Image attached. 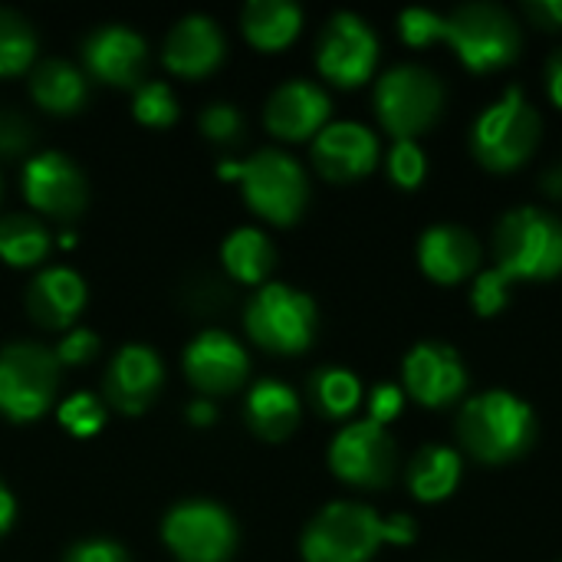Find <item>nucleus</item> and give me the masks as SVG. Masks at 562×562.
<instances>
[{"mask_svg": "<svg viewBox=\"0 0 562 562\" xmlns=\"http://www.w3.org/2000/svg\"><path fill=\"white\" fill-rule=\"evenodd\" d=\"M527 13L547 30H560L562 26V0H530Z\"/></svg>", "mask_w": 562, "mask_h": 562, "instance_id": "nucleus-42", "label": "nucleus"}, {"mask_svg": "<svg viewBox=\"0 0 562 562\" xmlns=\"http://www.w3.org/2000/svg\"><path fill=\"white\" fill-rule=\"evenodd\" d=\"M59 382V362L33 342L0 349V412L10 422H36L49 412Z\"/></svg>", "mask_w": 562, "mask_h": 562, "instance_id": "nucleus-9", "label": "nucleus"}, {"mask_svg": "<svg viewBox=\"0 0 562 562\" xmlns=\"http://www.w3.org/2000/svg\"><path fill=\"white\" fill-rule=\"evenodd\" d=\"M56 418H59V425H63L69 435H76V438H92V435H99L102 425H105V405H102L92 392H76V395H69V398L59 405Z\"/></svg>", "mask_w": 562, "mask_h": 562, "instance_id": "nucleus-31", "label": "nucleus"}, {"mask_svg": "<svg viewBox=\"0 0 562 562\" xmlns=\"http://www.w3.org/2000/svg\"><path fill=\"white\" fill-rule=\"evenodd\" d=\"M418 263L438 283H461L477 270L481 244L461 224H431L418 237Z\"/></svg>", "mask_w": 562, "mask_h": 562, "instance_id": "nucleus-21", "label": "nucleus"}, {"mask_svg": "<svg viewBox=\"0 0 562 562\" xmlns=\"http://www.w3.org/2000/svg\"><path fill=\"white\" fill-rule=\"evenodd\" d=\"M402 375H405V392L431 408L458 402L468 389L464 359L458 356L454 346L435 339H425L415 349H408L402 362Z\"/></svg>", "mask_w": 562, "mask_h": 562, "instance_id": "nucleus-13", "label": "nucleus"}, {"mask_svg": "<svg viewBox=\"0 0 562 562\" xmlns=\"http://www.w3.org/2000/svg\"><path fill=\"white\" fill-rule=\"evenodd\" d=\"M382 533L389 543H412L418 537V527L408 514H395V517H382Z\"/></svg>", "mask_w": 562, "mask_h": 562, "instance_id": "nucleus-41", "label": "nucleus"}, {"mask_svg": "<svg viewBox=\"0 0 562 562\" xmlns=\"http://www.w3.org/2000/svg\"><path fill=\"white\" fill-rule=\"evenodd\" d=\"M497 270L514 280H550L562 273V221L533 204L510 207L494 231Z\"/></svg>", "mask_w": 562, "mask_h": 562, "instance_id": "nucleus-2", "label": "nucleus"}, {"mask_svg": "<svg viewBox=\"0 0 562 562\" xmlns=\"http://www.w3.org/2000/svg\"><path fill=\"white\" fill-rule=\"evenodd\" d=\"M221 260H224L227 273L237 277L240 283H263V277L277 263V250L263 231L237 227L234 234H227V240L221 247Z\"/></svg>", "mask_w": 562, "mask_h": 562, "instance_id": "nucleus-27", "label": "nucleus"}, {"mask_svg": "<svg viewBox=\"0 0 562 562\" xmlns=\"http://www.w3.org/2000/svg\"><path fill=\"white\" fill-rule=\"evenodd\" d=\"M389 175L398 188H418L428 175V158L415 138H395L389 151Z\"/></svg>", "mask_w": 562, "mask_h": 562, "instance_id": "nucleus-33", "label": "nucleus"}, {"mask_svg": "<svg viewBox=\"0 0 562 562\" xmlns=\"http://www.w3.org/2000/svg\"><path fill=\"white\" fill-rule=\"evenodd\" d=\"M13 517H16V504H13V497H10V491L0 484V537L10 530V524H13Z\"/></svg>", "mask_w": 562, "mask_h": 562, "instance_id": "nucleus-45", "label": "nucleus"}, {"mask_svg": "<svg viewBox=\"0 0 562 562\" xmlns=\"http://www.w3.org/2000/svg\"><path fill=\"white\" fill-rule=\"evenodd\" d=\"M405 408V389L395 382H379L369 392V422L389 428V422H395Z\"/></svg>", "mask_w": 562, "mask_h": 562, "instance_id": "nucleus-38", "label": "nucleus"}, {"mask_svg": "<svg viewBox=\"0 0 562 562\" xmlns=\"http://www.w3.org/2000/svg\"><path fill=\"white\" fill-rule=\"evenodd\" d=\"M0 191H3V188H0Z\"/></svg>", "mask_w": 562, "mask_h": 562, "instance_id": "nucleus-48", "label": "nucleus"}, {"mask_svg": "<svg viewBox=\"0 0 562 562\" xmlns=\"http://www.w3.org/2000/svg\"><path fill=\"white\" fill-rule=\"evenodd\" d=\"M244 36L257 49H283L296 40L303 26V10L290 0H250L240 13Z\"/></svg>", "mask_w": 562, "mask_h": 562, "instance_id": "nucleus-25", "label": "nucleus"}, {"mask_svg": "<svg viewBox=\"0 0 562 562\" xmlns=\"http://www.w3.org/2000/svg\"><path fill=\"white\" fill-rule=\"evenodd\" d=\"M547 191L562 194V165L560 168H550V171H547Z\"/></svg>", "mask_w": 562, "mask_h": 562, "instance_id": "nucleus-46", "label": "nucleus"}, {"mask_svg": "<svg viewBox=\"0 0 562 562\" xmlns=\"http://www.w3.org/2000/svg\"><path fill=\"white\" fill-rule=\"evenodd\" d=\"M461 474H464V461L454 448L425 445L415 451V458L408 464V491L425 504H438L458 491Z\"/></svg>", "mask_w": 562, "mask_h": 562, "instance_id": "nucleus-24", "label": "nucleus"}, {"mask_svg": "<svg viewBox=\"0 0 562 562\" xmlns=\"http://www.w3.org/2000/svg\"><path fill=\"white\" fill-rule=\"evenodd\" d=\"M214 418H217V408L211 405V398H194V402L188 405V422H191V425L207 428V425H214Z\"/></svg>", "mask_w": 562, "mask_h": 562, "instance_id": "nucleus-44", "label": "nucleus"}, {"mask_svg": "<svg viewBox=\"0 0 562 562\" xmlns=\"http://www.w3.org/2000/svg\"><path fill=\"white\" fill-rule=\"evenodd\" d=\"M217 171H221V178H234V181L240 178V165H237V161H224Z\"/></svg>", "mask_w": 562, "mask_h": 562, "instance_id": "nucleus-47", "label": "nucleus"}, {"mask_svg": "<svg viewBox=\"0 0 562 562\" xmlns=\"http://www.w3.org/2000/svg\"><path fill=\"white\" fill-rule=\"evenodd\" d=\"M132 112L142 125H151V128H165L178 119V102H175V92L165 86V82H142L135 89V99H132Z\"/></svg>", "mask_w": 562, "mask_h": 562, "instance_id": "nucleus-32", "label": "nucleus"}, {"mask_svg": "<svg viewBox=\"0 0 562 562\" xmlns=\"http://www.w3.org/2000/svg\"><path fill=\"white\" fill-rule=\"evenodd\" d=\"M310 395H313V405L319 408V415H326V418H349L359 408V402H362V382L349 369L323 366L310 379Z\"/></svg>", "mask_w": 562, "mask_h": 562, "instance_id": "nucleus-29", "label": "nucleus"}, {"mask_svg": "<svg viewBox=\"0 0 562 562\" xmlns=\"http://www.w3.org/2000/svg\"><path fill=\"white\" fill-rule=\"evenodd\" d=\"M49 254V231L30 214L0 217V260L10 267H33Z\"/></svg>", "mask_w": 562, "mask_h": 562, "instance_id": "nucleus-28", "label": "nucleus"}, {"mask_svg": "<svg viewBox=\"0 0 562 562\" xmlns=\"http://www.w3.org/2000/svg\"><path fill=\"white\" fill-rule=\"evenodd\" d=\"M240 188L244 201L267 217L270 224H293L310 198V181L303 165L280 151V148H263L254 158L240 161Z\"/></svg>", "mask_w": 562, "mask_h": 562, "instance_id": "nucleus-8", "label": "nucleus"}, {"mask_svg": "<svg viewBox=\"0 0 562 562\" xmlns=\"http://www.w3.org/2000/svg\"><path fill=\"white\" fill-rule=\"evenodd\" d=\"M161 540L178 562H227L237 547V527L224 507L184 501L161 520Z\"/></svg>", "mask_w": 562, "mask_h": 562, "instance_id": "nucleus-10", "label": "nucleus"}, {"mask_svg": "<svg viewBox=\"0 0 562 562\" xmlns=\"http://www.w3.org/2000/svg\"><path fill=\"white\" fill-rule=\"evenodd\" d=\"M99 352V336L92 329H72L63 336V342L56 346V362L59 366H82L89 359H95Z\"/></svg>", "mask_w": 562, "mask_h": 562, "instance_id": "nucleus-39", "label": "nucleus"}, {"mask_svg": "<svg viewBox=\"0 0 562 562\" xmlns=\"http://www.w3.org/2000/svg\"><path fill=\"white\" fill-rule=\"evenodd\" d=\"M247 333L257 346L280 352V356H296L310 349L316 336V303L286 283H267L254 293L247 306Z\"/></svg>", "mask_w": 562, "mask_h": 562, "instance_id": "nucleus-6", "label": "nucleus"}, {"mask_svg": "<svg viewBox=\"0 0 562 562\" xmlns=\"http://www.w3.org/2000/svg\"><path fill=\"white\" fill-rule=\"evenodd\" d=\"M82 63L86 69L109 82V86H142V72L148 66V43L119 23L99 26L82 43Z\"/></svg>", "mask_w": 562, "mask_h": 562, "instance_id": "nucleus-16", "label": "nucleus"}, {"mask_svg": "<svg viewBox=\"0 0 562 562\" xmlns=\"http://www.w3.org/2000/svg\"><path fill=\"white\" fill-rule=\"evenodd\" d=\"M224 49H227V43H224L221 26L211 16L191 13L171 26L161 56H165V66L171 72L198 79V76H207L211 69L221 66Z\"/></svg>", "mask_w": 562, "mask_h": 562, "instance_id": "nucleus-20", "label": "nucleus"}, {"mask_svg": "<svg viewBox=\"0 0 562 562\" xmlns=\"http://www.w3.org/2000/svg\"><path fill=\"white\" fill-rule=\"evenodd\" d=\"M547 92L562 109V46L547 59Z\"/></svg>", "mask_w": 562, "mask_h": 562, "instance_id": "nucleus-43", "label": "nucleus"}, {"mask_svg": "<svg viewBox=\"0 0 562 562\" xmlns=\"http://www.w3.org/2000/svg\"><path fill=\"white\" fill-rule=\"evenodd\" d=\"M33 125L30 119H23L20 112L13 109H0V155L3 158H13V155H23L30 145H33Z\"/></svg>", "mask_w": 562, "mask_h": 562, "instance_id": "nucleus-37", "label": "nucleus"}, {"mask_svg": "<svg viewBox=\"0 0 562 562\" xmlns=\"http://www.w3.org/2000/svg\"><path fill=\"white\" fill-rule=\"evenodd\" d=\"M543 122L520 86H510L471 125V151L491 171L520 168L540 145Z\"/></svg>", "mask_w": 562, "mask_h": 562, "instance_id": "nucleus-3", "label": "nucleus"}, {"mask_svg": "<svg viewBox=\"0 0 562 562\" xmlns=\"http://www.w3.org/2000/svg\"><path fill=\"white\" fill-rule=\"evenodd\" d=\"M379 36L352 10H339L326 20L316 43V66L336 86H359L375 72Z\"/></svg>", "mask_w": 562, "mask_h": 562, "instance_id": "nucleus-11", "label": "nucleus"}, {"mask_svg": "<svg viewBox=\"0 0 562 562\" xmlns=\"http://www.w3.org/2000/svg\"><path fill=\"white\" fill-rule=\"evenodd\" d=\"M471 303L481 316H497L510 303V280L497 267L481 270L474 280V290H471Z\"/></svg>", "mask_w": 562, "mask_h": 562, "instance_id": "nucleus-35", "label": "nucleus"}, {"mask_svg": "<svg viewBox=\"0 0 562 562\" xmlns=\"http://www.w3.org/2000/svg\"><path fill=\"white\" fill-rule=\"evenodd\" d=\"M23 198L49 217L72 221L86 207V175L63 151L33 155L23 168Z\"/></svg>", "mask_w": 562, "mask_h": 562, "instance_id": "nucleus-14", "label": "nucleus"}, {"mask_svg": "<svg viewBox=\"0 0 562 562\" xmlns=\"http://www.w3.org/2000/svg\"><path fill=\"white\" fill-rule=\"evenodd\" d=\"M66 562H128V557L112 540H86L66 553Z\"/></svg>", "mask_w": 562, "mask_h": 562, "instance_id": "nucleus-40", "label": "nucleus"}, {"mask_svg": "<svg viewBox=\"0 0 562 562\" xmlns=\"http://www.w3.org/2000/svg\"><path fill=\"white\" fill-rule=\"evenodd\" d=\"M398 33L408 46H428L441 40L445 33V13L425 10V7H408L398 13Z\"/></svg>", "mask_w": 562, "mask_h": 562, "instance_id": "nucleus-34", "label": "nucleus"}, {"mask_svg": "<svg viewBox=\"0 0 562 562\" xmlns=\"http://www.w3.org/2000/svg\"><path fill=\"white\" fill-rule=\"evenodd\" d=\"M30 92L40 109L69 115L86 102V76L66 59H43L30 76Z\"/></svg>", "mask_w": 562, "mask_h": 562, "instance_id": "nucleus-26", "label": "nucleus"}, {"mask_svg": "<svg viewBox=\"0 0 562 562\" xmlns=\"http://www.w3.org/2000/svg\"><path fill=\"white\" fill-rule=\"evenodd\" d=\"M458 438L477 461L504 464L537 441V412L527 398L507 389H491L464 402Z\"/></svg>", "mask_w": 562, "mask_h": 562, "instance_id": "nucleus-1", "label": "nucleus"}, {"mask_svg": "<svg viewBox=\"0 0 562 562\" xmlns=\"http://www.w3.org/2000/svg\"><path fill=\"white\" fill-rule=\"evenodd\" d=\"M36 56V33L33 26L13 13L0 10V76H16L23 72Z\"/></svg>", "mask_w": 562, "mask_h": 562, "instance_id": "nucleus-30", "label": "nucleus"}, {"mask_svg": "<svg viewBox=\"0 0 562 562\" xmlns=\"http://www.w3.org/2000/svg\"><path fill=\"white\" fill-rule=\"evenodd\" d=\"M445 109V82L422 63H402L382 72L375 82V112L379 122L395 138H415L438 122Z\"/></svg>", "mask_w": 562, "mask_h": 562, "instance_id": "nucleus-5", "label": "nucleus"}, {"mask_svg": "<svg viewBox=\"0 0 562 562\" xmlns=\"http://www.w3.org/2000/svg\"><path fill=\"white\" fill-rule=\"evenodd\" d=\"M398 464L395 438L375 422L346 425L329 445V468L339 481L356 487H382L392 481Z\"/></svg>", "mask_w": 562, "mask_h": 562, "instance_id": "nucleus-12", "label": "nucleus"}, {"mask_svg": "<svg viewBox=\"0 0 562 562\" xmlns=\"http://www.w3.org/2000/svg\"><path fill=\"white\" fill-rule=\"evenodd\" d=\"M86 306V280L69 267L43 270L26 290L30 316L46 329H66Z\"/></svg>", "mask_w": 562, "mask_h": 562, "instance_id": "nucleus-22", "label": "nucleus"}, {"mask_svg": "<svg viewBox=\"0 0 562 562\" xmlns=\"http://www.w3.org/2000/svg\"><path fill=\"white\" fill-rule=\"evenodd\" d=\"M441 40H448L458 59L474 72L501 69L520 53V26L497 3H464L445 13Z\"/></svg>", "mask_w": 562, "mask_h": 562, "instance_id": "nucleus-4", "label": "nucleus"}, {"mask_svg": "<svg viewBox=\"0 0 562 562\" xmlns=\"http://www.w3.org/2000/svg\"><path fill=\"white\" fill-rule=\"evenodd\" d=\"M244 418L257 438L283 441L300 425V395L280 379H260L244 402Z\"/></svg>", "mask_w": 562, "mask_h": 562, "instance_id": "nucleus-23", "label": "nucleus"}, {"mask_svg": "<svg viewBox=\"0 0 562 562\" xmlns=\"http://www.w3.org/2000/svg\"><path fill=\"white\" fill-rule=\"evenodd\" d=\"M313 161L329 181H356L379 161V138L362 122H329L313 142Z\"/></svg>", "mask_w": 562, "mask_h": 562, "instance_id": "nucleus-17", "label": "nucleus"}, {"mask_svg": "<svg viewBox=\"0 0 562 562\" xmlns=\"http://www.w3.org/2000/svg\"><path fill=\"white\" fill-rule=\"evenodd\" d=\"M329 109L333 102L323 86L310 79H290L267 99L263 122L277 138L303 142L329 125Z\"/></svg>", "mask_w": 562, "mask_h": 562, "instance_id": "nucleus-18", "label": "nucleus"}, {"mask_svg": "<svg viewBox=\"0 0 562 562\" xmlns=\"http://www.w3.org/2000/svg\"><path fill=\"white\" fill-rule=\"evenodd\" d=\"M161 379H165V369H161V359L155 349L148 346H138V342H128L115 352V359L109 362L105 369V398L125 412V415H142L158 389H161Z\"/></svg>", "mask_w": 562, "mask_h": 562, "instance_id": "nucleus-19", "label": "nucleus"}, {"mask_svg": "<svg viewBox=\"0 0 562 562\" xmlns=\"http://www.w3.org/2000/svg\"><path fill=\"white\" fill-rule=\"evenodd\" d=\"M379 543H385L382 517L362 504H329L303 530V560L306 562H369Z\"/></svg>", "mask_w": 562, "mask_h": 562, "instance_id": "nucleus-7", "label": "nucleus"}, {"mask_svg": "<svg viewBox=\"0 0 562 562\" xmlns=\"http://www.w3.org/2000/svg\"><path fill=\"white\" fill-rule=\"evenodd\" d=\"M181 366H184L188 382L198 392L227 395V392L240 389V382L247 379L250 359L234 336H227L224 329H207L188 342Z\"/></svg>", "mask_w": 562, "mask_h": 562, "instance_id": "nucleus-15", "label": "nucleus"}, {"mask_svg": "<svg viewBox=\"0 0 562 562\" xmlns=\"http://www.w3.org/2000/svg\"><path fill=\"white\" fill-rule=\"evenodd\" d=\"M201 132H204V138H211V142H217V145H231V142L240 138L244 119H240V112H237L234 105L214 102V105H207V109L201 112Z\"/></svg>", "mask_w": 562, "mask_h": 562, "instance_id": "nucleus-36", "label": "nucleus"}]
</instances>
